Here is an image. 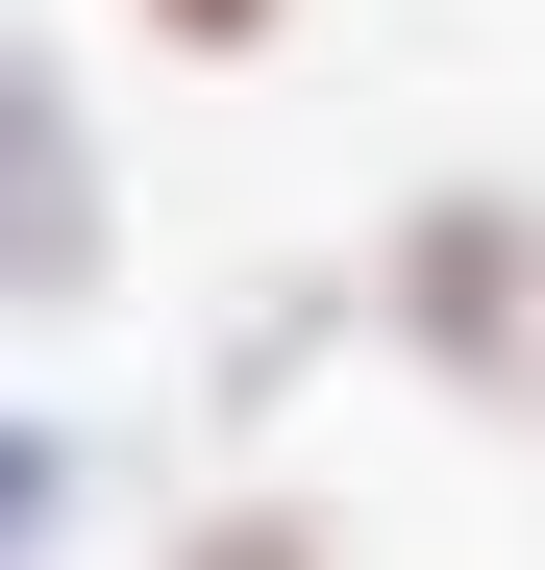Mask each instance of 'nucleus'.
<instances>
[{
    "label": "nucleus",
    "instance_id": "7ed1b4c3",
    "mask_svg": "<svg viewBox=\"0 0 545 570\" xmlns=\"http://www.w3.org/2000/svg\"><path fill=\"white\" fill-rule=\"evenodd\" d=\"M149 570H347V521L298 497V471H224V497H199V521H174Z\"/></svg>",
    "mask_w": 545,
    "mask_h": 570
},
{
    "label": "nucleus",
    "instance_id": "f257e3e1",
    "mask_svg": "<svg viewBox=\"0 0 545 570\" xmlns=\"http://www.w3.org/2000/svg\"><path fill=\"white\" fill-rule=\"evenodd\" d=\"M347 298H373V347L422 372V397H472V422H521V397H545V199H521V174L397 199Z\"/></svg>",
    "mask_w": 545,
    "mask_h": 570
},
{
    "label": "nucleus",
    "instance_id": "20e7f679",
    "mask_svg": "<svg viewBox=\"0 0 545 570\" xmlns=\"http://www.w3.org/2000/svg\"><path fill=\"white\" fill-rule=\"evenodd\" d=\"M50 521H75V422H0V570H50Z\"/></svg>",
    "mask_w": 545,
    "mask_h": 570
},
{
    "label": "nucleus",
    "instance_id": "f03ea898",
    "mask_svg": "<svg viewBox=\"0 0 545 570\" xmlns=\"http://www.w3.org/2000/svg\"><path fill=\"white\" fill-rule=\"evenodd\" d=\"M125 298V174H100V100L75 50L0 26V323H100Z\"/></svg>",
    "mask_w": 545,
    "mask_h": 570
},
{
    "label": "nucleus",
    "instance_id": "39448f33",
    "mask_svg": "<svg viewBox=\"0 0 545 570\" xmlns=\"http://www.w3.org/2000/svg\"><path fill=\"white\" fill-rule=\"evenodd\" d=\"M125 26H149V50H199V75H248L272 26H298V0H125Z\"/></svg>",
    "mask_w": 545,
    "mask_h": 570
}]
</instances>
